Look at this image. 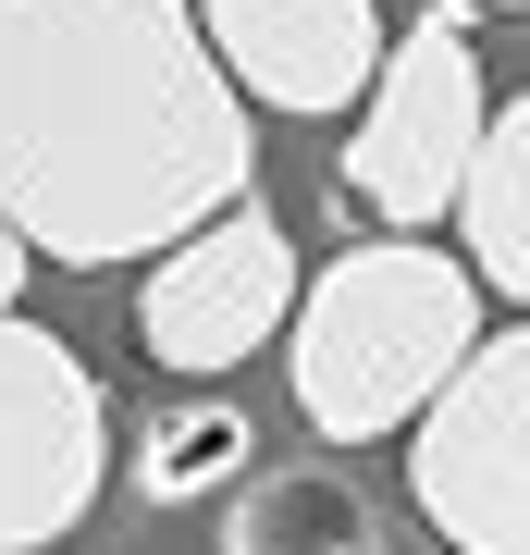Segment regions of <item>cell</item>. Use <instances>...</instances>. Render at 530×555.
I'll use <instances>...</instances> for the list:
<instances>
[{
  "instance_id": "52a82bcc",
  "label": "cell",
  "mask_w": 530,
  "mask_h": 555,
  "mask_svg": "<svg viewBox=\"0 0 530 555\" xmlns=\"http://www.w3.org/2000/svg\"><path fill=\"white\" fill-rule=\"evenodd\" d=\"M197 25H210V50H222V75L247 87V100H272V112H358L371 100V75H383V13L371 0H197Z\"/></svg>"
},
{
  "instance_id": "7a4b0ae2",
  "label": "cell",
  "mask_w": 530,
  "mask_h": 555,
  "mask_svg": "<svg viewBox=\"0 0 530 555\" xmlns=\"http://www.w3.org/2000/svg\"><path fill=\"white\" fill-rule=\"evenodd\" d=\"M469 346H481V272L419 235H383L346 247L284 321V383L321 444H383L456 383Z\"/></svg>"
},
{
  "instance_id": "ba28073f",
  "label": "cell",
  "mask_w": 530,
  "mask_h": 555,
  "mask_svg": "<svg viewBox=\"0 0 530 555\" xmlns=\"http://www.w3.org/2000/svg\"><path fill=\"white\" fill-rule=\"evenodd\" d=\"M222 555H383V506L358 494L334 456H296V469H259L235 494Z\"/></svg>"
},
{
  "instance_id": "8992f818",
  "label": "cell",
  "mask_w": 530,
  "mask_h": 555,
  "mask_svg": "<svg viewBox=\"0 0 530 555\" xmlns=\"http://www.w3.org/2000/svg\"><path fill=\"white\" fill-rule=\"evenodd\" d=\"M296 321V235L259 198L235 210H210L197 235L160 247V272H148V297H137V334L160 371H185V383H222L235 358H259Z\"/></svg>"
},
{
  "instance_id": "9c48e42d",
  "label": "cell",
  "mask_w": 530,
  "mask_h": 555,
  "mask_svg": "<svg viewBox=\"0 0 530 555\" xmlns=\"http://www.w3.org/2000/svg\"><path fill=\"white\" fill-rule=\"evenodd\" d=\"M456 247H469V272L493 297L530 309V87L481 124V160H469V185H456Z\"/></svg>"
},
{
  "instance_id": "6da1fadb",
  "label": "cell",
  "mask_w": 530,
  "mask_h": 555,
  "mask_svg": "<svg viewBox=\"0 0 530 555\" xmlns=\"http://www.w3.org/2000/svg\"><path fill=\"white\" fill-rule=\"evenodd\" d=\"M259 173L197 0H0V210L62 272L197 235Z\"/></svg>"
},
{
  "instance_id": "5b68a950",
  "label": "cell",
  "mask_w": 530,
  "mask_h": 555,
  "mask_svg": "<svg viewBox=\"0 0 530 555\" xmlns=\"http://www.w3.org/2000/svg\"><path fill=\"white\" fill-rule=\"evenodd\" d=\"M112 481V408L87 358L0 309V555H50Z\"/></svg>"
},
{
  "instance_id": "7c38bea8",
  "label": "cell",
  "mask_w": 530,
  "mask_h": 555,
  "mask_svg": "<svg viewBox=\"0 0 530 555\" xmlns=\"http://www.w3.org/2000/svg\"><path fill=\"white\" fill-rule=\"evenodd\" d=\"M506 13H530V0H506Z\"/></svg>"
},
{
  "instance_id": "277c9868",
  "label": "cell",
  "mask_w": 530,
  "mask_h": 555,
  "mask_svg": "<svg viewBox=\"0 0 530 555\" xmlns=\"http://www.w3.org/2000/svg\"><path fill=\"white\" fill-rule=\"evenodd\" d=\"M408 494L456 555H530V321L481 334L456 383L419 408Z\"/></svg>"
},
{
  "instance_id": "30bf717a",
  "label": "cell",
  "mask_w": 530,
  "mask_h": 555,
  "mask_svg": "<svg viewBox=\"0 0 530 555\" xmlns=\"http://www.w3.org/2000/svg\"><path fill=\"white\" fill-rule=\"evenodd\" d=\"M247 408H160L148 433H137V494L148 506H197V494H222V481H247Z\"/></svg>"
},
{
  "instance_id": "3957f363",
  "label": "cell",
  "mask_w": 530,
  "mask_h": 555,
  "mask_svg": "<svg viewBox=\"0 0 530 555\" xmlns=\"http://www.w3.org/2000/svg\"><path fill=\"white\" fill-rule=\"evenodd\" d=\"M481 124H493V87H481V50H469V13H419L408 38L383 50L371 100H358V137H346V198L419 235V222L456 210L481 160Z\"/></svg>"
},
{
  "instance_id": "8fae6325",
  "label": "cell",
  "mask_w": 530,
  "mask_h": 555,
  "mask_svg": "<svg viewBox=\"0 0 530 555\" xmlns=\"http://www.w3.org/2000/svg\"><path fill=\"white\" fill-rule=\"evenodd\" d=\"M25 259H38V247H25V235H13V210H0V309H13V284H25Z\"/></svg>"
}]
</instances>
